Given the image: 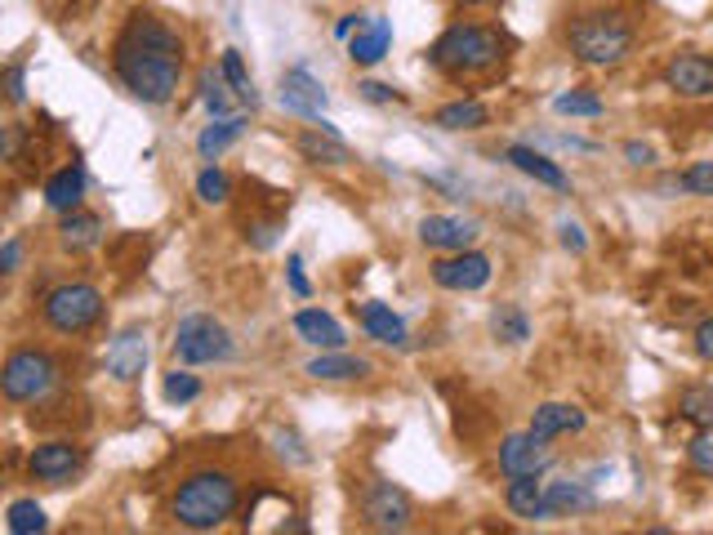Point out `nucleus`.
Returning <instances> with one entry per match:
<instances>
[{
	"label": "nucleus",
	"mask_w": 713,
	"mask_h": 535,
	"mask_svg": "<svg viewBox=\"0 0 713 535\" xmlns=\"http://www.w3.org/2000/svg\"><path fill=\"white\" fill-rule=\"evenodd\" d=\"M85 202V165H63L50 174V184H45V206L59 210V215H72L81 210Z\"/></svg>",
	"instance_id": "obj_23"
},
{
	"label": "nucleus",
	"mask_w": 713,
	"mask_h": 535,
	"mask_svg": "<svg viewBox=\"0 0 713 535\" xmlns=\"http://www.w3.org/2000/svg\"><path fill=\"white\" fill-rule=\"evenodd\" d=\"M202 103H206V112H210V116H237V107L246 112V103H241V99H237V90L228 85L224 68L202 72Z\"/></svg>",
	"instance_id": "obj_28"
},
{
	"label": "nucleus",
	"mask_w": 713,
	"mask_h": 535,
	"mask_svg": "<svg viewBox=\"0 0 713 535\" xmlns=\"http://www.w3.org/2000/svg\"><path fill=\"white\" fill-rule=\"evenodd\" d=\"M686 460H691V469H695V473L713 477V438H709V433H700V438L686 446Z\"/></svg>",
	"instance_id": "obj_38"
},
{
	"label": "nucleus",
	"mask_w": 713,
	"mask_h": 535,
	"mask_svg": "<svg viewBox=\"0 0 713 535\" xmlns=\"http://www.w3.org/2000/svg\"><path fill=\"white\" fill-rule=\"evenodd\" d=\"M112 72L121 76V85L161 107L178 94V81H184V37H178L165 19L147 14V10H134L116 37V50H112Z\"/></svg>",
	"instance_id": "obj_1"
},
{
	"label": "nucleus",
	"mask_w": 713,
	"mask_h": 535,
	"mask_svg": "<svg viewBox=\"0 0 713 535\" xmlns=\"http://www.w3.org/2000/svg\"><path fill=\"white\" fill-rule=\"evenodd\" d=\"M6 526H10V535H41V531H50V517L37 500H14L6 513Z\"/></svg>",
	"instance_id": "obj_31"
},
{
	"label": "nucleus",
	"mask_w": 713,
	"mask_h": 535,
	"mask_svg": "<svg viewBox=\"0 0 713 535\" xmlns=\"http://www.w3.org/2000/svg\"><path fill=\"white\" fill-rule=\"evenodd\" d=\"M41 317L59 335H85L103 317V295L90 281H63L41 299Z\"/></svg>",
	"instance_id": "obj_7"
},
{
	"label": "nucleus",
	"mask_w": 713,
	"mask_h": 535,
	"mask_svg": "<svg viewBox=\"0 0 713 535\" xmlns=\"http://www.w3.org/2000/svg\"><path fill=\"white\" fill-rule=\"evenodd\" d=\"M6 99L10 103H23L28 99V72H23V63H10L6 68Z\"/></svg>",
	"instance_id": "obj_39"
},
{
	"label": "nucleus",
	"mask_w": 713,
	"mask_h": 535,
	"mask_svg": "<svg viewBox=\"0 0 713 535\" xmlns=\"http://www.w3.org/2000/svg\"><path fill=\"white\" fill-rule=\"evenodd\" d=\"M459 6H464V10H473V6H486V0H459Z\"/></svg>",
	"instance_id": "obj_48"
},
{
	"label": "nucleus",
	"mask_w": 713,
	"mask_h": 535,
	"mask_svg": "<svg viewBox=\"0 0 713 535\" xmlns=\"http://www.w3.org/2000/svg\"><path fill=\"white\" fill-rule=\"evenodd\" d=\"M629 165H655V147L651 143H624Z\"/></svg>",
	"instance_id": "obj_45"
},
{
	"label": "nucleus",
	"mask_w": 713,
	"mask_h": 535,
	"mask_svg": "<svg viewBox=\"0 0 713 535\" xmlns=\"http://www.w3.org/2000/svg\"><path fill=\"white\" fill-rule=\"evenodd\" d=\"M504 504H508V513H513V517H526V522H549L540 473H521V477H508Z\"/></svg>",
	"instance_id": "obj_21"
},
{
	"label": "nucleus",
	"mask_w": 713,
	"mask_h": 535,
	"mask_svg": "<svg viewBox=\"0 0 713 535\" xmlns=\"http://www.w3.org/2000/svg\"><path fill=\"white\" fill-rule=\"evenodd\" d=\"M664 85L682 99H713V59L704 54H678L664 68Z\"/></svg>",
	"instance_id": "obj_14"
},
{
	"label": "nucleus",
	"mask_w": 713,
	"mask_h": 535,
	"mask_svg": "<svg viewBox=\"0 0 713 535\" xmlns=\"http://www.w3.org/2000/svg\"><path fill=\"white\" fill-rule=\"evenodd\" d=\"M589 420H585V411L580 407H571V402H545V407H535V415H530V433H540V438H562V433H580Z\"/></svg>",
	"instance_id": "obj_24"
},
{
	"label": "nucleus",
	"mask_w": 713,
	"mask_h": 535,
	"mask_svg": "<svg viewBox=\"0 0 713 535\" xmlns=\"http://www.w3.org/2000/svg\"><path fill=\"white\" fill-rule=\"evenodd\" d=\"M504 161L513 165V169H521L526 178H535V184H545V188H567V169L558 165V161H549L545 152H535L530 143H513V147H504Z\"/></svg>",
	"instance_id": "obj_18"
},
{
	"label": "nucleus",
	"mask_w": 713,
	"mask_h": 535,
	"mask_svg": "<svg viewBox=\"0 0 713 535\" xmlns=\"http://www.w3.org/2000/svg\"><path fill=\"white\" fill-rule=\"evenodd\" d=\"M393 50V23L389 19H366L356 28V37H348V59L356 68H375L384 63V54Z\"/></svg>",
	"instance_id": "obj_16"
},
{
	"label": "nucleus",
	"mask_w": 713,
	"mask_h": 535,
	"mask_svg": "<svg viewBox=\"0 0 713 535\" xmlns=\"http://www.w3.org/2000/svg\"><path fill=\"white\" fill-rule=\"evenodd\" d=\"M19 264H23V241H19V237H10L6 246H0V272L10 277V272H19Z\"/></svg>",
	"instance_id": "obj_42"
},
{
	"label": "nucleus",
	"mask_w": 713,
	"mask_h": 535,
	"mask_svg": "<svg viewBox=\"0 0 713 535\" xmlns=\"http://www.w3.org/2000/svg\"><path fill=\"white\" fill-rule=\"evenodd\" d=\"M482 237V224L477 219H464V215H428L420 219V241L437 255H459V250H473V241Z\"/></svg>",
	"instance_id": "obj_11"
},
{
	"label": "nucleus",
	"mask_w": 713,
	"mask_h": 535,
	"mask_svg": "<svg viewBox=\"0 0 713 535\" xmlns=\"http://www.w3.org/2000/svg\"><path fill=\"white\" fill-rule=\"evenodd\" d=\"M545 508H549V517L585 513V508H593V495H589L580 482H549V486H545Z\"/></svg>",
	"instance_id": "obj_29"
},
{
	"label": "nucleus",
	"mask_w": 713,
	"mask_h": 535,
	"mask_svg": "<svg viewBox=\"0 0 713 535\" xmlns=\"http://www.w3.org/2000/svg\"><path fill=\"white\" fill-rule=\"evenodd\" d=\"M490 335H495L499 343H526V339H530V321H526V312H521L517 303H499V308L490 312Z\"/></svg>",
	"instance_id": "obj_30"
},
{
	"label": "nucleus",
	"mask_w": 713,
	"mask_h": 535,
	"mask_svg": "<svg viewBox=\"0 0 713 535\" xmlns=\"http://www.w3.org/2000/svg\"><path fill=\"white\" fill-rule=\"evenodd\" d=\"M219 68H224V76H228V85L237 90V99H241L246 107H259V90H255V81H250V72H246V63H241V54H237V50H224V59H219Z\"/></svg>",
	"instance_id": "obj_32"
},
{
	"label": "nucleus",
	"mask_w": 713,
	"mask_h": 535,
	"mask_svg": "<svg viewBox=\"0 0 713 535\" xmlns=\"http://www.w3.org/2000/svg\"><path fill=\"white\" fill-rule=\"evenodd\" d=\"M197 197L206 202V206H224L228 197H232V178L210 161L202 174H197Z\"/></svg>",
	"instance_id": "obj_34"
},
{
	"label": "nucleus",
	"mask_w": 713,
	"mask_h": 535,
	"mask_svg": "<svg viewBox=\"0 0 713 535\" xmlns=\"http://www.w3.org/2000/svg\"><path fill=\"white\" fill-rule=\"evenodd\" d=\"M433 125H442V130H451V134H459V130H482V125H490V107H486L482 99H455V103L437 107Z\"/></svg>",
	"instance_id": "obj_27"
},
{
	"label": "nucleus",
	"mask_w": 713,
	"mask_h": 535,
	"mask_svg": "<svg viewBox=\"0 0 713 535\" xmlns=\"http://www.w3.org/2000/svg\"><path fill=\"white\" fill-rule=\"evenodd\" d=\"M294 335H299L303 343L321 348V352H330V348H343V343H348L343 326H339L326 308H299V312H294Z\"/></svg>",
	"instance_id": "obj_22"
},
{
	"label": "nucleus",
	"mask_w": 713,
	"mask_h": 535,
	"mask_svg": "<svg viewBox=\"0 0 713 535\" xmlns=\"http://www.w3.org/2000/svg\"><path fill=\"white\" fill-rule=\"evenodd\" d=\"M490 259L482 250H459V255H446L433 264V281L442 290H482L490 281Z\"/></svg>",
	"instance_id": "obj_12"
},
{
	"label": "nucleus",
	"mask_w": 713,
	"mask_h": 535,
	"mask_svg": "<svg viewBox=\"0 0 713 535\" xmlns=\"http://www.w3.org/2000/svg\"><path fill=\"white\" fill-rule=\"evenodd\" d=\"M549 464H554V451H549V438H540V433H508L504 442H499V469L508 473V477H521V473H549Z\"/></svg>",
	"instance_id": "obj_9"
},
{
	"label": "nucleus",
	"mask_w": 713,
	"mask_h": 535,
	"mask_svg": "<svg viewBox=\"0 0 713 535\" xmlns=\"http://www.w3.org/2000/svg\"><path fill=\"white\" fill-rule=\"evenodd\" d=\"M294 147H299V156L312 161V165H352V161H356L352 147L339 138V130H334L330 121H317L312 130H303V134L294 138Z\"/></svg>",
	"instance_id": "obj_15"
},
{
	"label": "nucleus",
	"mask_w": 713,
	"mask_h": 535,
	"mask_svg": "<svg viewBox=\"0 0 713 535\" xmlns=\"http://www.w3.org/2000/svg\"><path fill=\"white\" fill-rule=\"evenodd\" d=\"M362 517L375 526V531H406L411 517H415V504L402 486L384 482V477H371L362 486Z\"/></svg>",
	"instance_id": "obj_8"
},
{
	"label": "nucleus",
	"mask_w": 713,
	"mask_h": 535,
	"mask_svg": "<svg viewBox=\"0 0 713 535\" xmlns=\"http://www.w3.org/2000/svg\"><path fill=\"white\" fill-rule=\"evenodd\" d=\"M326 90H321V81L308 72V68H290L286 76H281V107L286 112H294V116H303V121H326Z\"/></svg>",
	"instance_id": "obj_13"
},
{
	"label": "nucleus",
	"mask_w": 713,
	"mask_h": 535,
	"mask_svg": "<svg viewBox=\"0 0 713 535\" xmlns=\"http://www.w3.org/2000/svg\"><path fill=\"white\" fill-rule=\"evenodd\" d=\"M143 367H147V339H143V330H121L112 339V348H107V371L121 384H134L143 375Z\"/></svg>",
	"instance_id": "obj_17"
},
{
	"label": "nucleus",
	"mask_w": 713,
	"mask_h": 535,
	"mask_svg": "<svg viewBox=\"0 0 713 535\" xmlns=\"http://www.w3.org/2000/svg\"><path fill=\"white\" fill-rule=\"evenodd\" d=\"M250 130V116L246 112H237V116H215L202 134H197V152H202V161H219L241 134Z\"/></svg>",
	"instance_id": "obj_25"
},
{
	"label": "nucleus",
	"mask_w": 713,
	"mask_h": 535,
	"mask_svg": "<svg viewBox=\"0 0 713 535\" xmlns=\"http://www.w3.org/2000/svg\"><path fill=\"white\" fill-rule=\"evenodd\" d=\"M508 54V41L499 37V28H482V23H451L433 50L428 63L451 72V76H482L490 68H499Z\"/></svg>",
	"instance_id": "obj_3"
},
{
	"label": "nucleus",
	"mask_w": 713,
	"mask_h": 535,
	"mask_svg": "<svg viewBox=\"0 0 713 535\" xmlns=\"http://www.w3.org/2000/svg\"><path fill=\"white\" fill-rule=\"evenodd\" d=\"M678 411L695 424V429H713V389H682V398H678Z\"/></svg>",
	"instance_id": "obj_33"
},
{
	"label": "nucleus",
	"mask_w": 713,
	"mask_h": 535,
	"mask_svg": "<svg viewBox=\"0 0 713 535\" xmlns=\"http://www.w3.org/2000/svg\"><path fill=\"white\" fill-rule=\"evenodd\" d=\"M356 317H362V330H366L375 343H384V348H406V343H411L406 321H402L389 303H380V299H366L362 308H356Z\"/></svg>",
	"instance_id": "obj_19"
},
{
	"label": "nucleus",
	"mask_w": 713,
	"mask_h": 535,
	"mask_svg": "<svg viewBox=\"0 0 713 535\" xmlns=\"http://www.w3.org/2000/svg\"><path fill=\"white\" fill-rule=\"evenodd\" d=\"M277 233H281V224H277V219H272V224H250V228H246V237H250V246H255V250L277 246Z\"/></svg>",
	"instance_id": "obj_40"
},
{
	"label": "nucleus",
	"mask_w": 713,
	"mask_h": 535,
	"mask_svg": "<svg viewBox=\"0 0 713 535\" xmlns=\"http://www.w3.org/2000/svg\"><path fill=\"white\" fill-rule=\"evenodd\" d=\"M241 508V482L228 469H197L174 491V522L188 531H215Z\"/></svg>",
	"instance_id": "obj_2"
},
{
	"label": "nucleus",
	"mask_w": 713,
	"mask_h": 535,
	"mask_svg": "<svg viewBox=\"0 0 713 535\" xmlns=\"http://www.w3.org/2000/svg\"><path fill=\"white\" fill-rule=\"evenodd\" d=\"M362 23H366V19H356V14H343V19L334 23V37H339V41H348V37H352V28H362Z\"/></svg>",
	"instance_id": "obj_47"
},
{
	"label": "nucleus",
	"mask_w": 713,
	"mask_h": 535,
	"mask_svg": "<svg viewBox=\"0 0 713 535\" xmlns=\"http://www.w3.org/2000/svg\"><path fill=\"white\" fill-rule=\"evenodd\" d=\"M303 375L326 380V384L366 380V375H371V362H366V357H352V352H343V348H330V352H317V357H312V362L303 367Z\"/></svg>",
	"instance_id": "obj_20"
},
{
	"label": "nucleus",
	"mask_w": 713,
	"mask_h": 535,
	"mask_svg": "<svg viewBox=\"0 0 713 535\" xmlns=\"http://www.w3.org/2000/svg\"><path fill=\"white\" fill-rule=\"evenodd\" d=\"M554 112H558V116H602L607 103H602L598 94H585V90H562V94L554 99Z\"/></svg>",
	"instance_id": "obj_35"
},
{
	"label": "nucleus",
	"mask_w": 713,
	"mask_h": 535,
	"mask_svg": "<svg viewBox=\"0 0 713 535\" xmlns=\"http://www.w3.org/2000/svg\"><path fill=\"white\" fill-rule=\"evenodd\" d=\"M174 357L184 367H210V362H228L232 357V335L219 317L210 312H188L174 330Z\"/></svg>",
	"instance_id": "obj_6"
},
{
	"label": "nucleus",
	"mask_w": 713,
	"mask_h": 535,
	"mask_svg": "<svg viewBox=\"0 0 713 535\" xmlns=\"http://www.w3.org/2000/svg\"><path fill=\"white\" fill-rule=\"evenodd\" d=\"M558 233H562V246H567V250H576V255H580V250L589 246V241H585V228H580V224H562Z\"/></svg>",
	"instance_id": "obj_46"
},
{
	"label": "nucleus",
	"mask_w": 713,
	"mask_h": 535,
	"mask_svg": "<svg viewBox=\"0 0 713 535\" xmlns=\"http://www.w3.org/2000/svg\"><path fill=\"white\" fill-rule=\"evenodd\" d=\"M59 362L54 352L45 348H14L6 357V367H0V393L10 402H41L54 384H59Z\"/></svg>",
	"instance_id": "obj_5"
},
{
	"label": "nucleus",
	"mask_w": 713,
	"mask_h": 535,
	"mask_svg": "<svg viewBox=\"0 0 713 535\" xmlns=\"http://www.w3.org/2000/svg\"><path fill=\"white\" fill-rule=\"evenodd\" d=\"M356 90H362V99H371V103H393V99H397L393 85H380V81H362Z\"/></svg>",
	"instance_id": "obj_44"
},
{
	"label": "nucleus",
	"mask_w": 713,
	"mask_h": 535,
	"mask_svg": "<svg viewBox=\"0 0 713 535\" xmlns=\"http://www.w3.org/2000/svg\"><path fill=\"white\" fill-rule=\"evenodd\" d=\"M28 473H32V482L63 486V482H72V477L81 473V446H76V442H63V438L41 442V446H32V455H28Z\"/></svg>",
	"instance_id": "obj_10"
},
{
	"label": "nucleus",
	"mask_w": 713,
	"mask_h": 535,
	"mask_svg": "<svg viewBox=\"0 0 713 535\" xmlns=\"http://www.w3.org/2000/svg\"><path fill=\"white\" fill-rule=\"evenodd\" d=\"M202 398V380L188 375V371H169L165 375V402L169 407H193Z\"/></svg>",
	"instance_id": "obj_36"
},
{
	"label": "nucleus",
	"mask_w": 713,
	"mask_h": 535,
	"mask_svg": "<svg viewBox=\"0 0 713 535\" xmlns=\"http://www.w3.org/2000/svg\"><path fill=\"white\" fill-rule=\"evenodd\" d=\"M678 193L686 197H713V161H695L678 174Z\"/></svg>",
	"instance_id": "obj_37"
},
{
	"label": "nucleus",
	"mask_w": 713,
	"mask_h": 535,
	"mask_svg": "<svg viewBox=\"0 0 713 535\" xmlns=\"http://www.w3.org/2000/svg\"><path fill=\"white\" fill-rule=\"evenodd\" d=\"M695 352L704 357V362H713V317L695 326Z\"/></svg>",
	"instance_id": "obj_43"
},
{
	"label": "nucleus",
	"mask_w": 713,
	"mask_h": 535,
	"mask_svg": "<svg viewBox=\"0 0 713 535\" xmlns=\"http://www.w3.org/2000/svg\"><path fill=\"white\" fill-rule=\"evenodd\" d=\"M286 277H290V290H294L299 299H308V295H312V286H308V277H303V259H299V255H290V259H286Z\"/></svg>",
	"instance_id": "obj_41"
},
{
	"label": "nucleus",
	"mask_w": 713,
	"mask_h": 535,
	"mask_svg": "<svg viewBox=\"0 0 713 535\" xmlns=\"http://www.w3.org/2000/svg\"><path fill=\"white\" fill-rule=\"evenodd\" d=\"M99 241H103V219H99V215H90V210L63 215V224H59V246H63V250L85 255V250H94Z\"/></svg>",
	"instance_id": "obj_26"
},
{
	"label": "nucleus",
	"mask_w": 713,
	"mask_h": 535,
	"mask_svg": "<svg viewBox=\"0 0 713 535\" xmlns=\"http://www.w3.org/2000/svg\"><path fill=\"white\" fill-rule=\"evenodd\" d=\"M567 41L585 68H620L633 54V23L616 10H589L567 28Z\"/></svg>",
	"instance_id": "obj_4"
}]
</instances>
